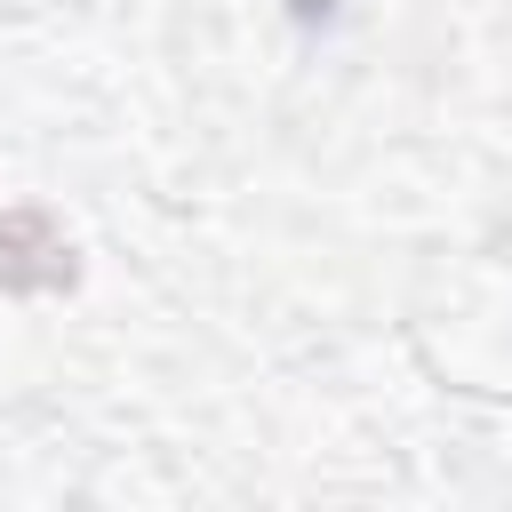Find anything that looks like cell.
<instances>
[{"label":"cell","instance_id":"6da1fadb","mask_svg":"<svg viewBox=\"0 0 512 512\" xmlns=\"http://www.w3.org/2000/svg\"><path fill=\"white\" fill-rule=\"evenodd\" d=\"M72 240L48 208H0V288L8 296H48L72 288Z\"/></svg>","mask_w":512,"mask_h":512}]
</instances>
